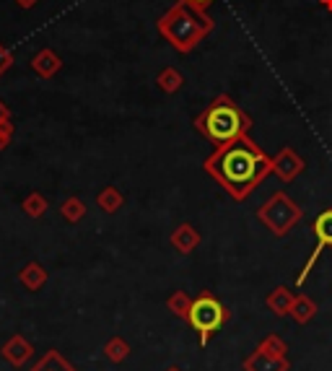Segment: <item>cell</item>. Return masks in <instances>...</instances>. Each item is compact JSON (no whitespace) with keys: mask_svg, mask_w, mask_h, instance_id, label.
<instances>
[{"mask_svg":"<svg viewBox=\"0 0 332 371\" xmlns=\"http://www.w3.org/2000/svg\"><path fill=\"white\" fill-rule=\"evenodd\" d=\"M205 169L236 200H242L255 190V184L273 169V164H267V158L252 148V143H229L205 164Z\"/></svg>","mask_w":332,"mask_h":371,"instance_id":"obj_1","label":"cell"},{"mask_svg":"<svg viewBox=\"0 0 332 371\" xmlns=\"http://www.w3.org/2000/svg\"><path fill=\"white\" fill-rule=\"evenodd\" d=\"M226 322H229V309L211 291H203L198 299H192L187 325L198 332L203 348L216 337V332H221L223 327H226Z\"/></svg>","mask_w":332,"mask_h":371,"instance_id":"obj_2","label":"cell"},{"mask_svg":"<svg viewBox=\"0 0 332 371\" xmlns=\"http://www.w3.org/2000/svg\"><path fill=\"white\" fill-rule=\"evenodd\" d=\"M244 130V117L231 104H216L211 112L203 117V133L216 143H234Z\"/></svg>","mask_w":332,"mask_h":371,"instance_id":"obj_3","label":"cell"},{"mask_svg":"<svg viewBox=\"0 0 332 371\" xmlns=\"http://www.w3.org/2000/svg\"><path fill=\"white\" fill-rule=\"evenodd\" d=\"M288 348L286 343L278 335H267L265 340H260L247 359H244V371H288L291 361H288Z\"/></svg>","mask_w":332,"mask_h":371,"instance_id":"obj_4","label":"cell"},{"mask_svg":"<svg viewBox=\"0 0 332 371\" xmlns=\"http://www.w3.org/2000/svg\"><path fill=\"white\" fill-rule=\"evenodd\" d=\"M299 218H301V208L291 200V198H286L283 192L273 195V198L260 208V221L278 236L286 234L288 229L296 224Z\"/></svg>","mask_w":332,"mask_h":371,"instance_id":"obj_5","label":"cell"},{"mask_svg":"<svg viewBox=\"0 0 332 371\" xmlns=\"http://www.w3.org/2000/svg\"><path fill=\"white\" fill-rule=\"evenodd\" d=\"M314 236H317V247H314V252H311V257L307 259V265H304V270H301L299 275V286L304 281H307V275L311 273V268H314V262L320 259L322 249L327 247V244H332V208H327V211H322L317 218H314Z\"/></svg>","mask_w":332,"mask_h":371,"instance_id":"obj_6","label":"cell"},{"mask_svg":"<svg viewBox=\"0 0 332 371\" xmlns=\"http://www.w3.org/2000/svg\"><path fill=\"white\" fill-rule=\"evenodd\" d=\"M265 304L276 317H288L291 315V304H293V293L288 291L286 286H278L276 291H270Z\"/></svg>","mask_w":332,"mask_h":371,"instance_id":"obj_7","label":"cell"},{"mask_svg":"<svg viewBox=\"0 0 332 371\" xmlns=\"http://www.w3.org/2000/svg\"><path fill=\"white\" fill-rule=\"evenodd\" d=\"M314 315H317V304L311 301L309 296H293V304H291V317L299 322V325H307V322H311L314 319Z\"/></svg>","mask_w":332,"mask_h":371,"instance_id":"obj_8","label":"cell"},{"mask_svg":"<svg viewBox=\"0 0 332 371\" xmlns=\"http://www.w3.org/2000/svg\"><path fill=\"white\" fill-rule=\"evenodd\" d=\"M301 167H304V164H301V158L293 156L291 151H283V153H280V156L273 161V169H276L278 174H280V177H283L286 182L293 180V177H296V174L301 171Z\"/></svg>","mask_w":332,"mask_h":371,"instance_id":"obj_9","label":"cell"},{"mask_svg":"<svg viewBox=\"0 0 332 371\" xmlns=\"http://www.w3.org/2000/svg\"><path fill=\"white\" fill-rule=\"evenodd\" d=\"M200 242V234L192 229V226H179L177 231H174V236H172V244L179 249V252H192V249L198 247Z\"/></svg>","mask_w":332,"mask_h":371,"instance_id":"obj_10","label":"cell"},{"mask_svg":"<svg viewBox=\"0 0 332 371\" xmlns=\"http://www.w3.org/2000/svg\"><path fill=\"white\" fill-rule=\"evenodd\" d=\"M189 304H192V299H189L187 293H185V291H174L172 296H169L166 306H169V312H174V315H177L179 319H185V322H187Z\"/></svg>","mask_w":332,"mask_h":371,"instance_id":"obj_11","label":"cell"},{"mask_svg":"<svg viewBox=\"0 0 332 371\" xmlns=\"http://www.w3.org/2000/svg\"><path fill=\"white\" fill-rule=\"evenodd\" d=\"M127 353H130V346H127L122 337H112L110 343H107V356H110V361H114V363H120V361L127 359Z\"/></svg>","mask_w":332,"mask_h":371,"instance_id":"obj_12","label":"cell"},{"mask_svg":"<svg viewBox=\"0 0 332 371\" xmlns=\"http://www.w3.org/2000/svg\"><path fill=\"white\" fill-rule=\"evenodd\" d=\"M164 371H185V369H182V366H177V363H172V366H166Z\"/></svg>","mask_w":332,"mask_h":371,"instance_id":"obj_13","label":"cell"},{"mask_svg":"<svg viewBox=\"0 0 332 371\" xmlns=\"http://www.w3.org/2000/svg\"><path fill=\"white\" fill-rule=\"evenodd\" d=\"M195 3H211V0H195Z\"/></svg>","mask_w":332,"mask_h":371,"instance_id":"obj_14","label":"cell"}]
</instances>
